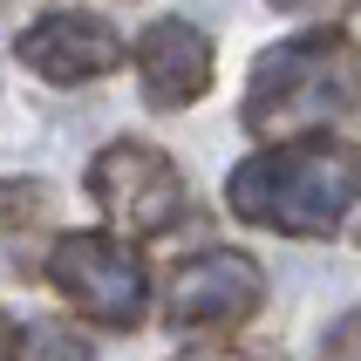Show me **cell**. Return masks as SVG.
<instances>
[{"instance_id": "cell-1", "label": "cell", "mask_w": 361, "mask_h": 361, "mask_svg": "<svg viewBox=\"0 0 361 361\" xmlns=\"http://www.w3.org/2000/svg\"><path fill=\"white\" fill-rule=\"evenodd\" d=\"M361 198V150L341 137H300L280 150L245 157L225 178V204L245 225L286 232V239H327Z\"/></svg>"}, {"instance_id": "cell-2", "label": "cell", "mask_w": 361, "mask_h": 361, "mask_svg": "<svg viewBox=\"0 0 361 361\" xmlns=\"http://www.w3.org/2000/svg\"><path fill=\"white\" fill-rule=\"evenodd\" d=\"M355 109H361V48L334 27H321L300 41H273L252 61L239 123L252 137L280 143V137H307L334 116H355Z\"/></svg>"}, {"instance_id": "cell-3", "label": "cell", "mask_w": 361, "mask_h": 361, "mask_svg": "<svg viewBox=\"0 0 361 361\" xmlns=\"http://www.w3.org/2000/svg\"><path fill=\"white\" fill-rule=\"evenodd\" d=\"M48 286L96 327H137L150 307L137 245H123L116 232H61L48 245Z\"/></svg>"}, {"instance_id": "cell-4", "label": "cell", "mask_w": 361, "mask_h": 361, "mask_svg": "<svg viewBox=\"0 0 361 361\" xmlns=\"http://www.w3.org/2000/svg\"><path fill=\"white\" fill-rule=\"evenodd\" d=\"M89 198L137 239H164L178 232L184 212H191V184L178 178V164L164 157L157 143H137V137H116L102 143L96 164H89Z\"/></svg>"}, {"instance_id": "cell-5", "label": "cell", "mask_w": 361, "mask_h": 361, "mask_svg": "<svg viewBox=\"0 0 361 361\" xmlns=\"http://www.w3.org/2000/svg\"><path fill=\"white\" fill-rule=\"evenodd\" d=\"M259 300H266L259 259L225 252V245L191 252V259L171 273V286H164V314L178 327H239V321L259 314Z\"/></svg>"}, {"instance_id": "cell-6", "label": "cell", "mask_w": 361, "mask_h": 361, "mask_svg": "<svg viewBox=\"0 0 361 361\" xmlns=\"http://www.w3.org/2000/svg\"><path fill=\"white\" fill-rule=\"evenodd\" d=\"M20 68H35L41 82L55 89H75V82H102L123 61V35L102 14H82V7H55V14L27 20L14 35Z\"/></svg>"}, {"instance_id": "cell-7", "label": "cell", "mask_w": 361, "mask_h": 361, "mask_svg": "<svg viewBox=\"0 0 361 361\" xmlns=\"http://www.w3.org/2000/svg\"><path fill=\"white\" fill-rule=\"evenodd\" d=\"M130 55H137V82L150 96V109H184L212 89V41H204V27H191L178 14L150 20Z\"/></svg>"}, {"instance_id": "cell-8", "label": "cell", "mask_w": 361, "mask_h": 361, "mask_svg": "<svg viewBox=\"0 0 361 361\" xmlns=\"http://www.w3.org/2000/svg\"><path fill=\"white\" fill-rule=\"evenodd\" d=\"M14 361H89V341L61 321H27L14 334Z\"/></svg>"}, {"instance_id": "cell-9", "label": "cell", "mask_w": 361, "mask_h": 361, "mask_svg": "<svg viewBox=\"0 0 361 361\" xmlns=\"http://www.w3.org/2000/svg\"><path fill=\"white\" fill-rule=\"evenodd\" d=\"M41 219H48V191L41 184H0V225L7 232H20V225L35 232Z\"/></svg>"}, {"instance_id": "cell-10", "label": "cell", "mask_w": 361, "mask_h": 361, "mask_svg": "<svg viewBox=\"0 0 361 361\" xmlns=\"http://www.w3.org/2000/svg\"><path fill=\"white\" fill-rule=\"evenodd\" d=\"M178 361H286L280 348H266V341H212V348H191V355Z\"/></svg>"}, {"instance_id": "cell-11", "label": "cell", "mask_w": 361, "mask_h": 361, "mask_svg": "<svg viewBox=\"0 0 361 361\" xmlns=\"http://www.w3.org/2000/svg\"><path fill=\"white\" fill-rule=\"evenodd\" d=\"M321 361H361V307L334 321V334L321 341Z\"/></svg>"}, {"instance_id": "cell-12", "label": "cell", "mask_w": 361, "mask_h": 361, "mask_svg": "<svg viewBox=\"0 0 361 361\" xmlns=\"http://www.w3.org/2000/svg\"><path fill=\"white\" fill-rule=\"evenodd\" d=\"M280 14H300V20H341V14H355L361 0H273Z\"/></svg>"}, {"instance_id": "cell-13", "label": "cell", "mask_w": 361, "mask_h": 361, "mask_svg": "<svg viewBox=\"0 0 361 361\" xmlns=\"http://www.w3.org/2000/svg\"><path fill=\"white\" fill-rule=\"evenodd\" d=\"M14 334H20V327L7 321V314H0V361H14Z\"/></svg>"}, {"instance_id": "cell-14", "label": "cell", "mask_w": 361, "mask_h": 361, "mask_svg": "<svg viewBox=\"0 0 361 361\" xmlns=\"http://www.w3.org/2000/svg\"><path fill=\"white\" fill-rule=\"evenodd\" d=\"M355 239H361V232H355Z\"/></svg>"}]
</instances>
